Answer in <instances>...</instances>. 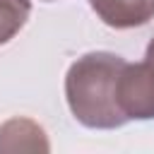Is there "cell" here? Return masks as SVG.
Instances as JSON below:
<instances>
[{
    "label": "cell",
    "instance_id": "obj_1",
    "mask_svg": "<svg viewBox=\"0 0 154 154\" xmlns=\"http://www.w3.org/2000/svg\"><path fill=\"white\" fill-rule=\"evenodd\" d=\"M128 60L116 53H87L77 58L65 77V94L72 116L99 130H113L128 123L118 103V79Z\"/></svg>",
    "mask_w": 154,
    "mask_h": 154
},
{
    "label": "cell",
    "instance_id": "obj_2",
    "mask_svg": "<svg viewBox=\"0 0 154 154\" xmlns=\"http://www.w3.org/2000/svg\"><path fill=\"white\" fill-rule=\"evenodd\" d=\"M118 103L128 120L154 118V38L142 63H128L118 79Z\"/></svg>",
    "mask_w": 154,
    "mask_h": 154
},
{
    "label": "cell",
    "instance_id": "obj_3",
    "mask_svg": "<svg viewBox=\"0 0 154 154\" xmlns=\"http://www.w3.org/2000/svg\"><path fill=\"white\" fill-rule=\"evenodd\" d=\"M89 5L113 29L142 26L154 17V0H89Z\"/></svg>",
    "mask_w": 154,
    "mask_h": 154
},
{
    "label": "cell",
    "instance_id": "obj_4",
    "mask_svg": "<svg viewBox=\"0 0 154 154\" xmlns=\"http://www.w3.org/2000/svg\"><path fill=\"white\" fill-rule=\"evenodd\" d=\"M29 0H0V43H7L29 19Z\"/></svg>",
    "mask_w": 154,
    "mask_h": 154
}]
</instances>
